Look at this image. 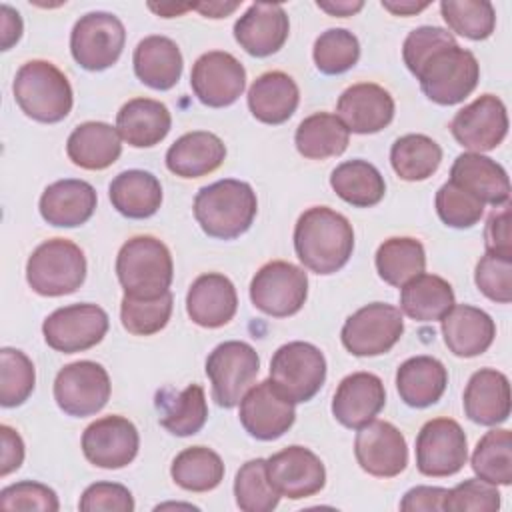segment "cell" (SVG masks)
I'll use <instances>...</instances> for the list:
<instances>
[{
	"mask_svg": "<svg viewBox=\"0 0 512 512\" xmlns=\"http://www.w3.org/2000/svg\"><path fill=\"white\" fill-rule=\"evenodd\" d=\"M294 250L308 270L322 276L334 274L352 256V224L328 206H312L300 214L294 226Z\"/></svg>",
	"mask_w": 512,
	"mask_h": 512,
	"instance_id": "1",
	"label": "cell"
},
{
	"mask_svg": "<svg viewBox=\"0 0 512 512\" xmlns=\"http://www.w3.org/2000/svg\"><path fill=\"white\" fill-rule=\"evenodd\" d=\"M258 200L248 182L224 178L198 190L194 218L204 234L218 240H232L244 234L256 216Z\"/></svg>",
	"mask_w": 512,
	"mask_h": 512,
	"instance_id": "2",
	"label": "cell"
},
{
	"mask_svg": "<svg viewBox=\"0 0 512 512\" xmlns=\"http://www.w3.org/2000/svg\"><path fill=\"white\" fill-rule=\"evenodd\" d=\"M20 110L44 124L64 120L72 110V86L64 72L48 60H30L16 72L12 84Z\"/></svg>",
	"mask_w": 512,
	"mask_h": 512,
	"instance_id": "3",
	"label": "cell"
},
{
	"mask_svg": "<svg viewBox=\"0 0 512 512\" xmlns=\"http://www.w3.org/2000/svg\"><path fill=\"white\" fill-rule=\"evenodd\" d=\"M116 276L126 296H162L168 292L174 276V264L168 246L148 234L126 240L116 256Z\"/></svg>",
	"mask_w": 512,
	"mask_h": 512,
	"instance_id": "4",
	"label": "cell"
},
{
	"mask_svg": "<svg viewBox=\"0 0 512 512\" xmlns=\"http://www.w3.org/2000/svg\"><path fill=\"white\" fill-rule=\"evenodd\" d=\"M428 100L440 106H452L468 98L478 80L480 64L476 56L456 42L432 52L414 74Z\"/></svg>",
	"mask_w": 512,
	"mask_h": 512,
	"instance_id": "5",
	"label": "cell"
},
{
	"mask_svg": "<svg viewBox=\"0 0 512 512\" xmlns=\"http://www.w3.org/2000/svg\"><path fill=\"white\" fill-rule=\"evenodd\" d=\"M84 278V252L66 238L42 242L26 262V280L40 296L72 294L82 286Z\"/></svg>",
	"mask_w": 512,
	"mask_h": 512,
	"instance_id": "6",
	"label": "cell"
},
{
	"mask_svg": "<svg viewBox=\"0 0 512 512\" xmlns=\"http://www.w3.org/2000/svg\"><path fill=\"white\" fill-rule=\"evenodd\" d=\"M270 380L294 404L308 402L326 380V358L310 342H288L270 360Z\"/></svg>",
	"mask_w": 512,
	"mask_h": 512,
	"instance_id": "7",
	"label": "cell"
},
{
	"mask_svg": "<svg viewBox=\"0 0 512 512\" xmlns=\"http://www.w3.org/2000/svg\"><path fill=\"white\" fill-rule=\"evenodd\" d=\"M260 370L258 352L240 340L218 344L206 358V376L212 384V398L222 408L240 404Z\"/></svg>",
	"mask_w": 512,
	"mask_h": 512,
	"instance_id": "8",
	"label": "cell"
},
{
	"mask_svg": "<svg viewBox=\"0 0 512 512\" xmlns=\"http://www.w3.org/2000/svg\"><path fill=\"white\" fill-rule=\"evenodd\" d=\"M124 42V24L110 12H88L80 16L70 32L72 58L90 72H100L116 64Z\"/></svg>",
	"mask_w": 512,
	"mask_h": 512,
	"instance_id": "9",
	"label": "cell"
},
{
	"mask_svg": "<svg viewBox=\"0 0 512 512\" xmlns=\"http://www.w3.org/2000/svg\"><path fill=\"white\" fill-rule=\"evenodd\" d=\"M404 334L400 308L386 302H372L350 314L342 326L344 348L354 356L386 354Z\"/></svg>",
	"mask_w": 512,
	"mask_h": 512,
	"instance_id": "10",
	"label": "cell"
},
{
	"mask_svg": "<svg viewBox=\"0 0 512 512\" xmlns=\"http://www.w3.org/2000/svg\"><path fill=\"white\" fill-rule=\"evenodd\" d=\"M306 296V272L300 266L284 260H272L264 264L250 282L252 304L274 318L296 314L304 306Z\"/></svg>",
	"mask_w": 512,
	"mask_h": 512,
	"instance_id": "11",
	"label": "cell"
},
{
	"mask_svg": "<svg viewBox=\"0 0 512 512\" xmlns=\"http://www.w3.org/2000/svg\"><path fill=\"white\" fill-rule=\"evenodd\" d=\"M110 398V376L92 360L66 364L54 380V400L58 408L76 418L100 412Z\"/></svg>",
	"mask_w": 512,
	"mask_h": 512,
	"instance_id": "12",
	"label": "cell"
},
{
	"mask_svg": "<svg viewBox=\"0 0 512 512\" xmlns=\"http://www.w3.org/2000/svg\"><path fill=\"white\" fill-rule=\"evenodd\" d=\"M108 332V314L96 304H70L54 310L42 324L46 344L64 354L96 346Z\"/></svg>",
	"mask_w": 512,
	"mask_h": 512,
	"instance_id": "13",
	"label": "cell"
},
{
	"mask_svg": "<svg viewBox=\"0 0 512 512\" xmlns=\"http://www.w3.org/2000/svg\"><path fill=\"white\" fill-rule=\"evenodd\" d=\"M468 458V442L462 426L452 418L428 420L416 436V466L424 476H452Z\"/></svg>",
	"mask_w": 512,
	"mask_h": 512,
	"instance_id": "14",
	"label": "cell"
},
{
	"mask_svg": "<svg viewBox=\"0 0 512 512\" xmlns=\"http://www.w3.org/2000/svg\"><path fill=\"white\" fill-rule=\"evenodd\" d=\"M240 424L256 440H276L284 436L294 420V402L288 400L268 378L250 386L240 400Z\"/></svg>",
	"mask_w": 512,
	"mask_h": 512,
	"instance_id": "15",
	"label": "cell"
},
{
	"mask_svg": "<svg viewBox=\"0 0 512 512\" xmlns=\"http://www.w3.org/2000/svg\"><path fill=\"white\" fill-rule=\"evenodd\" d=\"M194 96L210 108L234 104L246 86V70L230 52L212 50L202 54L190 72Z\"/></svg>",
	"mask_w": 512,
	"mask_h": 512,
	"instance_id": "16",
	"label": "cell"
},
{
	"mask_svg": "<svg viewBox=\"0 0 512 512\" xmlns=\"http://www.w3.org/2000/svg\"><path fill=\"white\" fill-rule=\"evenodd\" d=\"M450 132L456 142L470 152L494 150L508 134V114L504 102L494 94H482L450 122Z\"/></svg>",
	"mask_w": 512,
	"mask_h": 512,
	"instance_id": "17",
	"label": "cell"
},
{
	"mask_svg": "<svg viewBox=\"0 0 512 512\" xmlns=\"http://www.w3.org/2000/svg\"><path fill=\"white\" fill-rule=\"evenodd\" d=\"M140 446L136 426L118 414H110L92 422L82 434V452L86 460L98 468L118 470L128 466Z\"/></svg>",
	"mask_w": 512,
	"mask_h": 512,
	"instance_id": "18",
	"label": "cell"
},
{
	"mask_svg": "<svg viewBox=\"0 0 512 512\" xmlns=\"http://www.w3.org/2000/svg\"><path fill=\"white\" fill-rule=\"evenodd\" d=\"M266 476L272 488L290 500L318 494L326 484L322 460L304 446H288L266 460Z\"/></svg>",
	"mask_w": 512,
	"mask_h": 512,
	"instance_id": "19",
	"label": "cell"
},
{
	"mask_svg": "<svg viewBox=\"0 0 512 512\" xmlns=\"http://www.w3.org/2000/svg\"><path fill=\"white\" fill-rule=\"evenodd\" d=\"M354 454L364 472L376 478H394L408 464L404 434L386 420H372L358 428Z\"/></svg>",
	"mask_w": 512,
	"mask_h": 512,
	"instance_id": "20",
	"label": "cell"
},
{
	"mask_svg": "<svg viewBox=\"0 0 512 512\" xmlns=\"http://www.w3.org/2000/svg\"><path fill=\"white\" fill-rule=\"evenodd\" d=\"M336 116L348 132L374 134L392 122L394 98L380 84H352L340 94L336 104Z\"/></svg>",
	"mask_w": 512,
	"mask_h": 512,
	"instance_id": "21",
	"label": "cell"
},
{
	"mask_svg": "<svg viewBox=\"0 0 512 512\" xmlns=\"http://www.w3.org/2000/svg\"><path fill=\"white\" fill-rule=\"evenodd\" d=\"M386 404L382 380L372 372H354L342 378L332 398L334 418L352 430L372 422Z\"/></svg>",
	"mask_w": 512,
	"mask_h": 512,
	"instance_id": "22",
	"label": "cell"
},
{
	"mask_svg": "<svg viewBox=\"0 0 512 512\" xmlns=\"http://www.w3.org/2000/svg\"><path fill=\"white\" fill-rule=\"evenodd\" d=\"M290 22L280 4L254 2L234 24L236 42L256 58L278 52L288 40Z\"/></svg>",
	"mask_w": 512,
	"mask_h": 512,
	"instance_id": "23",
	"label": "cell"
},
{
	"mask_svg": "<svg viewBox=\"0 0 512 512\" xmlns=\"http://www.w3.org/2000/svg\"><path fill=\"white\" fill-rule=\"evenodd\" d=\"M238 310V294L230 278L218 272L198 276L186 294V312L202 328L228 324Z\"/></svg>",
	"mask_w": 512,
	"mask_h": 512,
	"instance_id": "24",
	"label": "cell"
},
{
	"mask_svg": "<svg viewBox=\"0 0 512 512\" xmlns=\"http://www.w3.org/2000/svg\"><path fill=\"white\" fill-rule=\"evenodd\" d=\"M96 190L86 180L64 178L50 184L40 196V216L58 228L86 224L96 210Z\"/></svg>",
	"mask_w": 512,
	"mask_h": 512,
	"instance_id": "25",
	"label": "cell"
},
{
	"mask_svg": "<svg viewBox=\"0 0 512 512\" xmlns=\"http://www.w3.org/2000/svg\"><path fill=\"white\" fill-rule=\"evenodd\" d=\"M450 182L458 184L482 204L504 206L510 198V180L506 170L492 158L478 152L460 154L450 168Z\"/></svg>",
	"mask_w": 512,
	"mask_h": 512,
	"instance_id": "26",
	"label": "cell"
},
{
	"mask_svg": "<svg viewBox=\"0 0 512 512\" xmlns=\"http://www.w3.org/2000/svg\"><path fill=\"white\" fill-rule=\"evenodd\" d=\"M440 322L448 350L460 358L480 356L490 348L496 336L494 320L476 306H452Z\"/></svg>",
	"mask_w": 512,
	"mask_h": 512,
	"instance_id": "27",
	"label": "cell"
},
{
	"mask_svg": "<svg viewBox=\"0 0 512 512\" xmlns=\"http://www.w3.org/2000/svg\"><path fill=\"white\" fill-rule=\"evenodd\" d=\"M466 416L482 426H496L510 416V382L494 368L474 372L464 390Z\"/></svg>",
	"mask_w": 512,
	"mask_h": 512,
	"instance_id": "28",
	"label": "cell"
},
{
	"mask_svg": "<svg viewBox=\"0 0 512 512\" xmlns=\"http://www.w3.org/2000/svg\"><path fill=\"white\" fill-rule=\"evenodd\" d=\"M172 116L160 100L132 98L116 114V130L134 148L160 144L170 132Z\"/></svg>",
	"mask_w": 512,
	"mask_h": 512,
	"instance_id": "29",
	"label": "cell"
},
{
	"mask_svg": "<svg viewBox=\"0 0 512 512\" xmlns=\"http://www.w3.org/2000/svg\"><path fill=\"white\" fill-rule=\"evenodd\" d=\"M226 158L224 142L206 130L180 136L166 152V168L180 178L212 174Z\"/></svg>",
	"mask_w": 512,
	"mask_h": 512,
	"instance_id": "30",
	"label": "cell"
},
{
	"mask_svg": "<svg viewBox=\"0 0 512 512\" xmlns=\"http://www.w3.org/2000/svg\"><path fill=\"white\" fill-rule=\"evenodd\" d=\"M300 92L292 76L280 70L260 74L248 90V108L264 124H282L298 108Z\"/></svg>",
	"mask_w": 512,
	"mask_h": 512,
	"instance_id": "31",
	"label": "cell"
},
{
	"mask_svg": "<svg viewBox=\"0 0 512 512\" xmlns=\"http://www.w3.org/2000/svg\"><path fill=\"white\" fill-rule=\"evenodd\" d=\"M138 80L154 90H170L182 76V54L174 40L166 36H146L132 56Z\"/></svg>",
	"mask_w": 512,
	"mask_h": 512,
	"instance_id": "32",
	"label": "cell"
},
{
	"mask_svg": "<svg viewBox=\"0 0 512 512\" xmlns=\"http://www.w3.org/2000/svg\"><path fill=\"white\" fill-rule=\"evenodd\" d=\"M116 126L106 122L78 124L66 142V154L72 164L84 170H104L122 154V142Z\"/></svg>",
	"mask_w": 512,
	"mask_h": 512,
	"instance_id": "33",
	"label": "cell"
},
{
	"mask_svg": "<svg viewBox=\"0 0 512 512\" xmlns=\"http://www.w3.org/2000/svg\"><path fill=\"white\" fill-rule=\"evenodd\" d=\"M448 384L444 364L432 356H414L404 360L396 372V390L410 408L436 404Z\"/></svg>",
	"mask_w": 512,
	"mask_h": 512,
	"instance_id": "34",
	"label": "cell"
},
{
	"mask_svg": "<svg viewBox=\"0 0 512 512\" xmlns=\"http://www.w3.org/2000/svg\"><path fill=\"white\" fill-rule=\"evenodd\" d=\"M112 206L126 218L142 220L158 212L162 204V186L146 170L120 172L108 186Z\"/></svg>",
	"mask_w": 512,
	"mask_h": 512,
	"instance_id": "35",
	"label": "cell"
},
{
	"mask_svg": "<svg viewBox=\"0 0 512 512\" xmlns=\"http://www.w3.org/2000/svg\"><path fill=\"white\" fill-rule=\"evenodd\" d=\"M158 422L174 436H192L202 430L208 418L206 396L200 384H188L184 390L170 388L156 394Z\"/></svg>",
	"mask_w": 512,
	"mask_h": 512,
	"instance_id": "36",
	"label": "cell"
},
{
	"mask_svg": "<svg viewBox=\"0 0 512 512\" xmlns=\"http://www.w3.org/2000/svg\"><path fill=\"white\" fill-rule=\"evenodd\" d=\"M454 306V290L436 274H418L402 286L400 310L416 322L442 320Z\"/></svg>",
	"mask_w": 512,
	"mask_h": 512,
	"instance_id": "37",
	"label": "cell"
},
{
	"mask_svg": "<svg viewBox=\"0 0 512 512\" xmlns=\"http://www.w3.org/2000/svg\"><path fill=\"white\" fill-rule=\"evenodd\" d=\"M330 186L338 198L356 208H370L386 194L384 176L374 164L360 158L338 164L330 174Z\"/></svg>",
	"mask_w": 512,
	"mask_h": 512,
	"instance_id": "38",
	"label": "cell"
},
{
	"mask_svg": "<svg viewBox=\"0 0 512 512\" xmlns=\"http://www.w3.org/2000/svg\"><path fill=\"white\" fill-rule=\"evenodd\" d=\"M348 130L336 114L316 112L304 118L294 134L296 150L308 160L340 156L348 148Z\"/></svg>",
	"mask_w": 512,
	"mask_h": 512,
	"instance_id": "39",
	"label": "cell"
},
{
	"mask_svg": "<svg viewBox=\"0 0 512 512\" xmlns=\"http://www.w3.org/2000/svg\"><path fill=\"white\" fill-rule=\"evenodd\" d=\"M378 276L396 288H402L408 280L424 272L426 252L420 240L410 236H394L384 240L376 250Z\"/></svg>",
	"mask_w": 512,
	"mask_h": 512,
	"instance_id": "40",
	"label": "cell"
},
{
	"mask_svg": "<svg viewBox=\"0 0 512 512\" xmlns=\"http://www.w3.org/2000/svg\"><path fill=\"white\" fill-rule=\"evenodd\" d=\"M442 162V148L426 134L400 136L390 148V164L406 182L430 178Z\"/></svg>",
	"mask_w": 512,
	"mask_h": 512,
	"instance_id": "41",
	"label": "cell"
},
{
	"mask_svg": "<svg viewBox=\"0 0 512 512\" xmlns=\"http://www.w3.org/2000/svg\"><path fill=\"white\" fill-rule=\"evenodd\" d=\"M170 476L188 492H208L222 482L224 462L206 446H190L172 460Z\"/></svg>",
	"mask_w": 512,
	"mask_h": 512,
	"instance_id": "42",
	"label": "cell"
},
{
	"mask_svg": "<svg viewBox=\"0 0 512 512\" xmlns=\"http://www.w3.org/2000/svg\"><path fill=\"white\" fill-rule=\"evenodd\" d=\"M472 470L478 478L490 484L508 486L512 482V436L506 428H494L486 432L474 452Z\"/></svg>",
	"mask_w": 512,
	"mask_h": 512,
	"instance_id": "43",
	"label": "cell"
},
{
	"mask_svg": "<svg viewBox=\"0 0 512 512\" xmlns=\"http://www.w3.org/2000/svg\"><path fill=\"white\" fill-rule=\"evenodd\" d=\"M440 12L448 28L468 40H486L496 26V12L488 0H442Z\"/></svg>",
	"mask_w": 512,
	"mask_h": 512,
	"instance_id": "44",
	"label": "cell"
},
{
	"mask_svg": "<svg viewBox=\"0 0 512 512\" xmlns=\"http://www.w3.org/2000/svg\"><path fill=\"white\" fill-rule=\"evenodd\" d=\"M236 504L244 512H270L278 506L280 494L266 476V460L254 458L240 466L234 480Z\"/></svg>",
	"mask_w": 512,
	"mask_h": 512,
	"instance_id": "45",
	"label": "cell"
},
{
	"mask_svg": "<svg viewBox=\"0 0 512 512\" xmlns=\"http://www.w3.org/2000/svg\"><path fill=\"white\" fill-rule=\"evenodd\" d=\"M172 292H164L156 298H122L120 304V320L124 330L134 336H150L160 332L172 314Z\"/></svg>",
	"mask_w": 512,
	"mask_h": 512,
	"instance_id": "46",
	"label": "cell"
},
{
	"mask_svg": "<svg viewBox=\"0 0 512 512\" xmlns=\"http://www.w3.org/2000/svg\"><path fill=\"white\" fill-rule=\"evenodd\" d=\"M312 58L322 74H342L360 58L358 38L346 28H330L316 38Z\"/></svg>",
	"mask_w": 512,
	"mask_h": 512,
	"instance_id": "47",
	"label": "cell"
},
{
	"mask_svg": "<svg viewBox=\"0 0 512 512\" xmlns=\"http://www.w3.org/2000/svg\"><path fill=\"white\" fill-rule=\"evenodd\" d=\"M36 372L32 360L16 348L0 350V404L4 408L20 406L34 390Z\"/></svg>",
	"mask_w": 512,
	"mask_h": 512,
	"instance_id": "48",
	"label": "cell"
},
{
	"mask_svg": "<svg viewBox=\"0 0 512 512\" xmlns=\"http://www.w3.org/2000/svg\"><path fill=\"white\" fill-rule=\"evenodd\" d=\"M436 212L450 228H472L484 214V204L454 182H444L436 192Z\"/></svg>",
	"mask_w": 512,
	"mask_h": 512,
	"instance_id": "49",
	"label": "cell"
},
{
	"mask_svg": "<svg viewBox=\"0 0 512 512\" xmlns=\"http://www.w3.org/2000/svg\"><path fill=\"white\" fill-rule=\"evenodd\" d=\"M500 508V492L496 484L482 478H468L448 490L444 510L448 512H496Z\"/></svg>",
	"mask_w": 512,
	"mask_h": 512,
	"instance_id": "50",
	"label": "cell"
},
{
	"mask_svg": "<svg viewBox=\"0 0 512 512\" xmlns=\"http://www.w3.org/2000/svg\"><path fill=\"white\" fill-rule=\"evenodd\" d=\"M474 282L492 302L508 304L512 300V258L486 252L476 264Z\"/></svg>",
	"mask_w": 512,
	"mask_h": 512,
	"instance_id": "51",
	"label": "cell"
},
{
	"mask_svg": "<svg viewBox=\"0 0 512 512\" xmlns=\"http://www.w3.org/2000/svg\"><path fill=\"white\" fill-rule=\"evenodd\" d=\"M0 508L2 510H40V512H56L60 508L58 496L46 484L34 480H22L6 486L0 492Z\"/></svg>",
	"mask_w": 512,
	"mask_h": 512,
	"instance_id": "52",
	"label": "cell"
},
{
	"mask_svg": "<svg viewBox=\"0 0 512 512\" xmlns=\"http://www.w3.org/2000/svg\"><path fill=\"white\" fill-rule=\"evenodd\" d=\"M454 42L456 40H454L452 32H448L446 28H440V26H418L404 40V46H402L404 64H406V68L412 74H416V70L422 66V62L432 52H436L442 46L454 44Z\"/></svg>",
	"mask_w": 512,
	"mask_h": 512,
	"instance_id": "53",
	"label": "cell"
},
{
	"mask_svg": "<svg viewBox=\"0 0 512 512\" xmlns=\"http://www.w3.org/2000/svg\"><path fill=\"white\" fill-rule=\"evenodd\" d=\"M78 508L84 512H132L134 498L118 482H96L82 492Z\"/></svg>",
	"mask_w": 512,
	"mask_h": 512,
	"instance_id": "54",
	"label": "cell"
},
{
	"mask_svg": "<svg viewBox=\"0 0 512 512\" xmlns=\"http://www.w3.org/2000/svg\"><path fill=\"white\" fill-rule=\"evenodd\" d=\"M484 246L488 254L512 258V234H510V206L504 204L502 210H494L484 228Z\"/></svg>",
	"mask_w": 512,
	"mask_h": 512,
	"instance_id": "55",
	"label": "cell"
},
{
	"mask_svg": "<svg viewBox=\"0 0 512 512\" xmlns=\"http://www.w3.org/2000/svg\"><path fill=\"white\" fill-rule=\"evenodd\" d=\"M448 490L440 488V486H416L410 488L402 502H400V510L406 512H416V510H444V498H446Z\"/></svg>",
	"mask_w": 512,
	"mask_h": 512,
	"instance_id": "56",
	"label": "cell"
},
{
	"mask_svg": "<svg viewBox=\"0 0 512 512\" xmlns=\"http://www.w3.org/2000/svg\"><path fill=\"white\" fill-rule=\"evenodd\" d=\"M0 438H2L0 476H8L10 472L18 470L24 460V442H22L20 434L6 424L0 426Z\"/></svg>",
	"mask_w": 512,
	"mask_h": 512,
	"instance_id": "57",
	"label": "cell"
},
{
	"mask_svg": "<svg viewBox=\"0 0 512 512\" xmlns=\"http://www.w3.org/2000/svg\"><path fill=\"white\" fill-rule=\"evenodd\" d=\"M0 16H2V50H10L12 44H16L22 36V18L8 4L0 6Z\"/></svg>",
	"mask_w": 512,
	"mask_h": 512,
	"instance_id": "58",
	"label": "cell"
},
{
	"mask_svg": "<svg viewBox=\"0 0 512 512\" xmlns=\"http://www.w3.org/2000/svg\"><path fill=\"white\" fill-rule=\"evenodd\" d=\"M316 6H318L320 10H324V12H328L330 16H340V18H344V16H352V14H356L358 10H362L364 2H360V0H356V2H350V0H342V2H322V0H318Z\"/></svg>",
	"mask_w": 512,
	"mask_h": 512,
	"instance_id": "59",
	"label": "cell"
},
{
	"mask_svg": "<svg viewBox=\"0 0 512 512\" xmlns=\"http://www.w3.org/2000/svg\"><path fill=\"white\" fill-rule=\"evenodd\" d=\"M238 6L240 2H204V4H192V10H198L206 18H226Z\"/></svg>",
	"mask_w": 512,
	"mask_h": 512,
	"instance_id": "60",
	"label": "cell"
},
{
	"mask_svg": "<svg viewBox=\"0 0 512 512\" xmlns=\"http://www.w3.org/2000/svg\"><path fill=\"white\" fill-rule=\"evenodd\" d=\"M430 2H412V0H402V2H388L382 0V8L390 10L396 16H412L424 8H428Z\"/></svg>",
	"mask_w": 512,
	"mask_h": 512,
	"instance_id": "61",
	"label": "cell"
},
{
	"mask_svg": "<svg viewBox=\"0 0 512 512\" xmlns=\"http://www.w3.org/2000/svg\"><path fill=\"white\" fill-rule=\"evenodd\" d=\"M148 8L154 10L156 14H160L162 18H172V16H178L186 10H192V4H160V6L148 4Z\"/></svg>",
	"mask_w": 512,
	"mask_h": 512,
	"instance_id": "62",
	"label": "cell"
}]
</instances>
